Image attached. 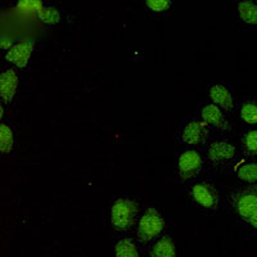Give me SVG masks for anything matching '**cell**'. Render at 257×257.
I'll list each match as a JSON object with an SVG mask.
<instances>
[{"label":"cell","mask_w":257,"mask_h":257,"mask_svg":"<svg viewBox=\"0 0 257 257\" xmlns=\"http://www.w3.org/2000/svg\"><path fill=\"white\" fill-rule=\"evenodd\" d=\"M137 203L132 199H117L112 206V224L118 230H126L134 222Z\"/></svg>","instance_id":"cell-1"},{"label":"cell","mask_w":257,"mask_h":257,"mask_svg":"<svg viewBox=\"0 0 257 257\" xmlns=\"http://www.w3.org/2000/svg\"><path fill=\"white\" fill-rule=\"evenodd\" d=\"M164 229V219L161 216L157 210L155 208H148L139 222V229H138V237L141 242H148L161 233Z\"/></svg>","instance_id":"cell-2"},{"label":"cell","mask_w":257,"mask_h":257,"mask_svg":"<svg viewBox=\"0 0 257 257\" xmlns=\"http://www.w3.org/2000/svg\"><path fill=\"white\" fill-rule=\"evenodd\" d=\"M202 167V158L196 151H187L179 158V171L183 178H192L199 173Z\"/></svg>","instance_id":"cell-3"},{"label":"cell","mask_w":257,"mask_h":257,"mask_svg":"<svg viewBox=\"0 0 257 257\" xmlns=\"http://www.w3.org/2000/svg\"><path fill=\"white\" fill-rule=\"evenodd\" d=\"M32 48H34V41L20 43V44L15 45V47H12L8 50L6 58L17 64L18 67H25L30 56H31Z\"/></svg>","instance_id":"cell-4"},{"label":"cell","mask_w":257,"mask_h":257,"mask_svg":"<svg viewBox=\"0 0 257 257\" xmlns=\"http://www.w3.org/2000/svg\"><path fill=\"white\" fill-rule=\"evenodd\" d=\"M192 194L194 197L199 205L203 206V207L212 208L216 206L217 203V196L216 192L207 184H197L193 187Z\"/></svg>","instance_id":"cell-5"},{"label":"cell","mask_w":257,"mask_h":257,"mask_svg":"<svg viewBox=\"0 0 257 257\" xmlns=\"http://www.w3.org/2000/svg\"><path fill=\"white\" fill-rule=\"evenodd\" d=\"M207 134L208 130L206 127V123L193 121V122L188 123L185 126L184 133H183V139H184V142H187L189 144L202 143L206 139Z\"/></svg>","instance_id":"cell-6"},{"label":"cell","mask_w":257,"mask_h":257,"mask_svg":"<svg viewBox=\"0 0 257 257\" xmlns=\"http://www.w3.org/2000/svg\"><path fill=\"white\" fill-rule=\"evenodd\" d=\"M17 75L13 70H7L0 75V95L6 102H11L17 88Z\"/></svg>","instance_id":"cell-7"},{"label":"cell","mask_w":257,"mask_h":257,"mask_svg":"<svg viewBox=\"0 0 257 257\" xmlns=\"http://www.w3.org/2000/svg\"><path fill=\"white\" fill-rule=\"evenodd\" d=\"M235 153V148L231 144L226 142H216V143L211 144L208 156L212 161H221L231 158Z\"/></svg>","instance_id":"cell-8"},{"label":"cell","mask_w":257,"mask_h":257,"mask_svg":"<svg viewBox=\"0 0 257 257\" xmlns=\"http://www.w3.org/2000/svg\"><path fill=\"white\" fill-rule=\"evenodd\" d=\"M257 208V196L253 193H249V194H244L239 198L237 203V210L239 212L240 216L243 219L248 220L251 217L252 213L254 212V210Z\"/></svg>","instance_id":"cell-9"},{"label":"cell","mask_w":257,"mask_h":257,"mask_svg":"<svg viewBox=\"0 0 257 257\" xmlns=\"http://www.w3.org/2000/svg\"><path fill=\"white\" fill-rule=\"evenodd\" d=\"M210 96L215 103L224 107L225 109H230L233 107V98L229 90L222 85H215L210 90Z\"/></svg>","instance_id":"cell-10"},{"label":"cell","mask_w":257,"mask_h":257,"mask_svg":"<svg viewBox=\"0 0 257 257\" xmlns=\"http://www.w3.org/2000/svg\"><path fill=\"white\" fill-rule=\"evenodd\" d=\"M202 117H203V120L206 122L213 123V125L220 126L222 128H228V122L225 121L224 116H222L221 111H220L217 105H206L205 108L202 109Z\"/></svg>","instance_id":"cell-11"},{"label":"cell","mask_w":257,"mask_h":257,"mask_svg":"<svg viewBox=\"0 0 257 257\" xmlns=\"http://www.w3.org/2000/svg\"><path fill=\"white\" fill-rule=\"evenodd\" d=\"M152 257H175V245L170 237H162L151 251Z\"/></svg>","instance_id":"cell-12"},{"label":"cell","mask_w":257,"mask_h":257,"mask_svg":"<svg viewBox=\"0 0 257 257\" xmlns=\"http://www.w3.org/2000/svg\"><path fill=\"white\" fill-rule=\"evenodd\" d=\"M239 15L247 24H257V6L252 2H242L238 6Z\"/></svg>","instance_id":"cell-13"},{"label":"cell","mask_w":257,"mask_h":257,"mask_svg":"<svg viewBox=\"0 0 257 257\" xmlns=\"http://www.w3.org/2000/svg\"><path fill=\"white\" fill-rule=\"evenodd\" d=\"M117 257H138L137 247L132 239H122L116 244Z\"/></svg>","instance_id":"cell-14"},{"label":"cell","mask_w":257,"mask_h":257,"mask_svg":"<svg viewBox=\"0 0 257 257\" xmlns=\"http://www.w3.org/2000/svg\"><path fill=\"white\" fill-rule=\"evenodd\" d=\"M13 146V133L12 130L4 123H0V151L9 152Z\"/></svg>","instance_id":"cell-15"},{"label":"cell","mask_w":257,"mask_h":257,"mask_svg":"<svg viewBox=\"0 0 257 257\" xmlns=\"http://www.w3.org/2000/svg\"><path fill=\"white\" fill-rule=\"evenodd\" d=\"M38 16L41 21H44L47 24H57L61 20L58 9L54 7H43L38 11Z\"/></svg>","instance_id":"cell-16"},{"label":"cell","mask_w":257,"mask_h":257,"mask_svg":"<svg viewBox=\"0 0 257 257\" xmlns=\"http://www.w3.org/2000/svg\"><path fill=\"white\" fill-rule=\"evenodd\" d=\"M238 176L249 183L257 180V164H248L238 170Z\"/></svg>","instance_id":"cell-17"},{"label":"cell","mask_w":257,"mask_h":257,"mask_svg":"<svg viewBox=\"0 0 257 257\" xmlns=\"http://www.w3.org/2000/svg\"><path fill=\"white\" fill-rule=\"evenodd\" d=\"M242 118L248 123H256L257 122V105L253 103H245L242 107Z\"/></svg>","instance_id":"cell-18"},{"label":"cell","mask_w":257,"mask_h":257,"mask_svg":"<svg viewBox=\"0 0 257 257\" xmlns=\"http://www.w3.org/2000/svg\"><path fill=\"white\" fill-rule=\"evenodd\" d=\"M17 7L24 11H39L43 8V3L40 0H21L18 2Z\"/></svg>","instance_id":"cell-19"},{"label":"cell","mask_w":257,"mask_h":257,"mask_svg":"<svg viewBox=\"0 0 257 257\" xmlns=\"http://www.w3.org/2000/svg\"><path fill=\"white\" fill-rule=\"evenodd\" d=\"M170 4H171V2H169V0H147V6L156 12L165 11L166 8H169Z\"/></svg>","instance_id":"cell-20"},{"label":"cell","mask_w":257,"mask_h":257,"mask_svg":"<svg viewBox=\"0 0 257 257\" xmlns=\"http://www.w3.org/2000/svg\"><path fill=\"white\" fill-rule=\"evenodd\" d=\"M245 147L251 152H257V130L249 132L248 134L245 135Z\"/></svg>","instance_id":"cell-21"},{"label":"cell","mask_w":257,"mask_h":257,"mask_svg":"<svg viewBox=\"0 0 257 257\" xmlns=\"http://www.w3.org/2000/svg\"><path fill=\"white\" fill-rule=\"evenodd\" d=\"M248 221L253 225L254 228H257V208L254 210V212L251 215V217L248 219Z\"/></svg>","instance_id":"cell-22"},{"label":"cell","mask_w":257,"mask_h":257,"mask_svg":"<svg viewBox=\"0 0 257 257\" xmlns=\"http://www.w3.org/2000/svg\"><path fill=\"white\" fill-rule=\"evenodd\" d=\"M12 45V41L8 39H0V47L2 48H9Z\"/></svg>","instance_id":"cell-23"},{"label":"cell","mask_w":257,"mask_h":257,"mask_svg":"<svg viewBox=\"0 0 257 257\" xmlns=\"http://www.w3.org/2000/svg\"><path fill=\"white\" fill-rule=\"evenodd\" d=\"M3 117V107H2V104H0V118Z\"/></svg>","instance_id":"cell-24"}]
</instances>
